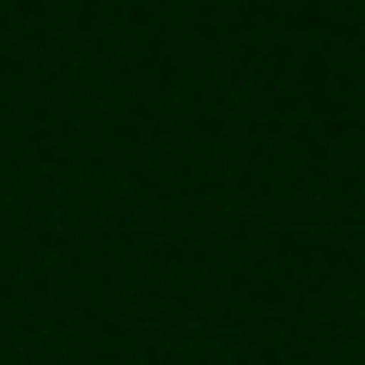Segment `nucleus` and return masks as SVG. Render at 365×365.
<instances>
[]
</instances>
